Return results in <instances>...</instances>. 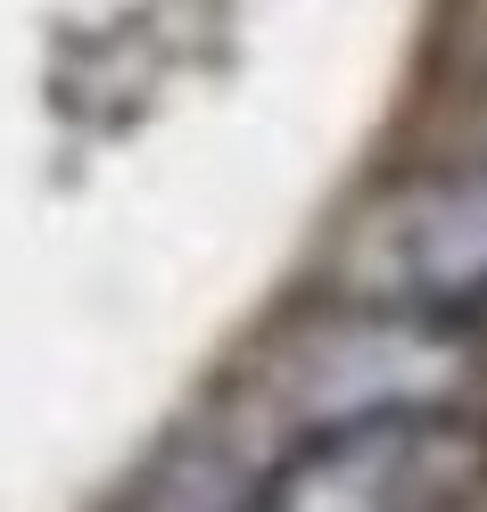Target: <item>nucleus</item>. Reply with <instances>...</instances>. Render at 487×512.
I'll use <instances>...</instances> for the list:
<instances>
[{"mask_svg":"<svg viewBox=\"0 0 487 512\" xmlns=\"http://www.w3.org/2000/svg\"><path fill=\"white\" fill-rule=\"evenodd\" d=\"M487 413L454 397L347 405L298 430L256 471L240 512H479Z\"/></svg>","mask_w":487,"mask_h":512,"instance_id":"nucleus-1","label":"nucleus"},{"mask_svg":"<svg viewBox=\"0 0 487 512\" xmlns=\"http://www.w3.org/2000/svg\"><path fill=\"white\" fill-rule=\"evenodd\" d=\"M339 290L355 306L430 314V323L487 306V157L380 190L372 215L347 232Z\"/></svg>","mask_w":487,"mask_h":512,"instance_id":"nucleus-2","label":"nucleus"}]
</instances>
